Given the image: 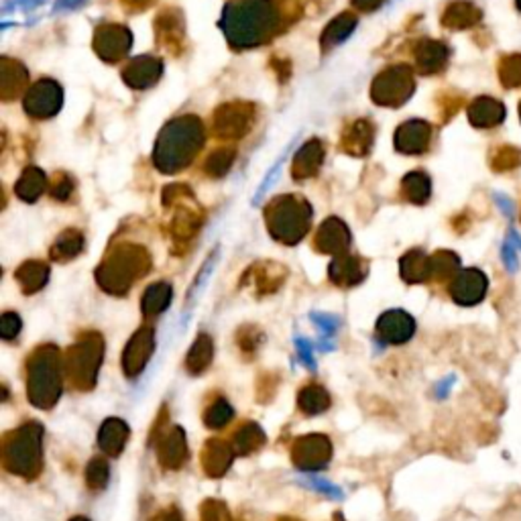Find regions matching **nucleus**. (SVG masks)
<instances>
[{"instance_id": "nucleus-1", "label": "nucleus", "mask_w": 521, "mask_h": 521, "mask_svg": "<svg viewBox=\"0 0 521 521\" xmlns=\"http://www.w3.org/2000/svg\"><path fill=\"white\" fill-rule=\"evenodd\" d=\"M279 14L274 0H230L224 6L221 29L234 49H251L275 35Z\"/></svg>"}, {"instance_id": "nucleus-2", "label": "nucleus", "mask_w": 521, "mask_h": 521, "mask_svg": "<svg viewBox=\"0 0 521 521\" xmlns=\"http://www.w3.org/2000/svg\"><path fill=\"white\" fill-rule=\"evenodd\" d=\"M204 143V128L195 117L173 118L157 139L153 161L165 173L187 168Z\"/></svg>"}, {"instance_id": "nucleus-3", "label": "nucleus", "mask_w": 521, "mask_h": 521, "mask_svg": "<svg viewBox=\"0 0 521 521\" xmlns=\"http://www.w3.org/2000/svg\"><path fill=\"white\" fill-rule=\"evenodd\" d=\"M312 218L308 202L296 198V195H283L275 200L267 210L269 229L275 234V239H282L285 243H298L304 237Z\"/></svg>"}, {"instance_id": "nucleus-4", "label": "nucleus", "mask_w": 521, "mask_h": 521, "mask_svg": "<svg viewBox=\"0 0 521 521\" xmlns=\"http://www.w3.org/2000/svg\"><path fill=\"white\" fill-rule=\"evenodd\" d=\"M59 394V371H57V352L51 349H41L31 360L29 369V397L31 404L39 407H49L56 404Z\"/></svg>"}, {"instance_id": "nucleus-5", "label": "nucleus", "mask_w": 521, "mask_h": 521, "mask_svg": "<svg viewBox=\"0 0 521 521\" xmlns=\"http://www.w3.org/2000/svg\"><path fill=\"white\" fill-rule=\"evenodd\" d=\"M13 444L9 447V466L11 471L21 474L35 473L33 468L39 466V440H41V428L39 426H25L19 430L13 438Z\"/></svg>"}, {"instance_id": "nucleus-6", "label": "nucleus", "mask_w": 521, "mask_h": 521, "mask_svg": "<svg viewBox=\"0 0 521 521\" xmlns=\"http://www.w3.org/2000/svg\"><path fill=\"white\" fill-rule=\"evenodd\" d=\"M412 92V75L405 67H389L377 75L371 88V96L381 107H397Z\"/></svg>"}, {"instance_id": "nucleus-7", "label": "nucleus", "mask_w": 521, "mask_h": 521, "mask_svg": "<svg viewBox=\"0 0 521 521\" xmlns=\"http://www.w3.org/2000/svg\"><path fill=\"white\" fill-rule=\"evenodd\" d=\"M489 277L477 267L460 269L450 282V298L458 306H477L487 298Z\"/></svg>"}, {"instance_id": "nucleus-8", "label": "nucleus", "mask_w": 521, "mask_h": 521, "mask_svg": "<svg viewBox=\"0 0 521 521\" xmlns=\"http://www.w3.org/2000/svg\"><path fill=\"white\" fill-rule=\"evenodd\" d=\"M25 110L35 118H49L59 112L64 104V92L54 80H39L25 94Z\"/></svg>"}, {"instance_id": "nucleus-9", "label": "nucleus", "mask_w": 521, "mask_h": 521, "mask_svg": "<svg viewBox=\"0 0 521 521\" xmlns=\"http://www.w3.org/2000/svg\"><path fill=\"white\" fill-rule=\"evenodd\" d=\"M133 45V35L126 27L120 25H102L96 29L94 49L104 62H118L128 54Z\"/></svg>"}, {"instance_id": "nucleus-10", "label": "nucleus", "mask_w": 521, "mask_h": 521, "mask_svg": "<svg viewBox=\"0 0 521 521\" xmlns=\"http://www.w3.org/2000/svg\"><path fill=\"white\" fill-rule=\"evenodd\" d=\"M253 125V109L248 104H226L216 112V133L224 139H239L248 133Z\"/></svg>"}, {"instance_id": "nucleus-11", "label": "nucleus", "mask_w": 521, "mask_h": 521, "mask_svg": "<svg viewBox=\"0 0 521 521\" xmlns=\"http://www.w3.org/2000/svg\"><path fill=\"white\" fill-rule=\"evenodd\" d=\"M161 74H163V64L160 62V59L141 56L137 59H133V62L125 67L123 78L131 88L143 90V88L153 86L155 82L161 78Z\"/></svg>"}, {"instance_id": "nucleus-12", "label": "nucleus", "mask_w": 521, "mask_h": 521, "mask_svg": "<svg viewBox=\"0 0 521 521\" xmlns=\"http://www.w3.org/2000/svg\"><path fill=\"white\" fill-rule=\"evenodd\" d=\"M377 328H379V334L387 343L402 344V343L410 341V338L413 336L415 322L410 314L402 312V309H394V312H387V314L381 316Z\"/></svg>"}, {"instance_id": "nucleus-13", "label": "nucleus", "mask_w": 521, "mask_h": 521, "mask_svg": "<svg viewBox=\"0 0 521 521\" xmlns=\"http://www.w3.org/2000/svg\"><path fill=\"white\" fill-rule=\"evenodd\" d=\"M322 160H324L322 143L318 139L308 141L296 153V160L291 163V173L298 179H306L320 169Z\"/></svg>"}, {"instance_id": "nucleus-14", "label": "nucleus", "mask_w": 521, "mask_h": 521, "mask_svg": "<svg viewBox=\"0 0 521 521\" xmlns=\"http://www.w3.org/2000/svg\"><path fill=\"white\" fill-rule=\"evenodd\" d=\"M151 349H153V332L151 330H141L137 336L133 338L126 346L125 352V371L126 375H137L143 371V365H145Z\"/></svg>"}, {"instance_id": "nucleus-15", "label": "nucleus", "mask_w": 521, "mask_h": 521, "mask_svg": "<svg viewBox=\"0 0 521 521\" xmlns=\"http://www.w3.org/2000/svg\"><path fill=\"white\" fill-rule=\"evenodd\" d=\"M27 70L19 62H13L9 57L0 59V92L4 100H11L19 90L25 86Z\"/></svg>"}, {"instance_id": "nucleus-16", "label": "nucleus", "mask_w": 521, "mask_h": 521, "mask_svg": "<svg viewBox=\"0 0 521 521\" xmlns=\"http://www.w3.org/2000/svg\"><path fill=\"white\" fill-rule=\"evenodd\" d=\"M357 17H352V14L344 13V14H338L334 21H330V25L324 29L322 33V48L324 49H332L336 48V45H341L343 41L349 39L352 35L354 27H357Z\"/></svg>"}, {"instance_id": "nucleus-17", "label": "nucleus", "mask_w": 521, "mask_h": 521, "mask_svg": "<svg viewBox=\"0 0 521 521\" xmlns=\"http://www.w3.org/2000/svg\"><path fill=\"white\" fill-rule=\"evenodd\" d=\"M402 274L410 283L428 282L432 277V256H426L421 251L407 253L402 259Z\"/></svg>"}, {"instance_id": "nucleus-18", "label": "nucleus", "mask_w": 521, "mask_h": 521, "mask_svg": "<svg viewBox=\"0 0 521 521\" xmlns=\"http://www.w3.org/2000/svg\"><path fill=\"white\" fill-rule=\"evenodd\" d=\"M428 137V128L421 123H407L404 126H399V131L395 135V145L404 153H418V151L424 149Z\"/></svg>"}, {"instance_id": "nucleus-19", "label": "nucleus", "mask_w": 521, "mask_h": 521, "mask_svg": "<svg viewBox=\"0 0 521 521\" xmlns=\"http://www.w3.org/2000/svg\"><path fill=\"white\" fill-rule=\"evenodd\" d=\"M344 149L352 155H365L373 145V126L367 120L354 123L344 135Z\"/></svg>"}, {"instance_id": "nucleus-20", "label": "nucleus", "mask_w": 521, "mask_h": 521, "mask_svg": "<svg viewBox=\"0 0 521 521\" xmlns=\"http://www.w3.org/2000/svg\"><path fill=\"white\" fill-rule=\"evenodd\" d=\"M318 240L324 251H330V253L343 251V248L349 245V230H346V226L341 221L330 218L328 222L322 224Z\"/></svg>"}, {"instance_id": "nucleus-21", "label": "nucleus", "mask_w": 521, "mask_h": 521, "mask_svg": "<svg viewBox=\"0 0 521 521\" xmlns=\"http://www.w3.org/2000/svg\"><path fill=\"white\" fill-rule=\"evenodd\" d=\"M45 187H48V178H45V173L39 168H29L21 176L14 190H17L19 198L25 202H35L45 192Z\"/></svg>"}, {"instance_id": "nucleus-22", "label": "nucleus", "mask_w": 521, "mask_h": 521, "mask_svg": "<svg viewBox=\"0 0 521 521\" xmlns=\"http://www.w3.org/2000/svg\"><path fill=\"white\" fill-rule=\"evenodd\" d=\"M128 436V430L125 426V421L120 420H107L100 430V447L109 452V455H120V450L125 447V440Z\"/></svg>"}, {"instance_id": "nucleus-23", "label": "nucleus", "mask_w": 521, "mask_h": 521, "mask_svg": "<svg viewBox=\"0 0 521 521\" xmlns=\"http://www.w3.org/2000/svg\"><path fill=\"white\" fill-rule=\"evenodd\" d=\"M171 300V288L168 283H155L153 288H149L143 296V309L145 314H160L169 306Z\"/></svg>"}, {"instance_id": "nucleus-24", "label": "nucleus", "mask_w": 521, "mask_h": 521, "mask_svg": "<svg viewBox=\"0 0 521 521\" xmlns=\"http://www.w3.org/2000/svg\"><path fill=\"white\" fill-rule=\"evenodd\" d=\"M19 279L22 283V290L27 293L37 291L43 288L45 279H48V269H45L41 263H27V265L21 267Z\"/></svg>"}, {"instance_id": "nucleus-25", "label": "nucleus", "mask_w": 521, "mask_h": 521, "mask_svg": "<svg viewBox=\"0 0 521 521\" xmlns=\"http://www.w3.org/2000/svg\"><path fill=\"white\" fill-rule=\"evenodd\" d=\"M460 271V259L450 251H440L432 256V277L447 279L455 277Z\"/></svg>"}, {"instance_id": "nucleus-26", "label": "nucleus", "mask_w": 521, "mask_h": 521, "mask_svg": "<svg viewBox=\"0 0 521 521\" xmlns=\"http://www.w3.org/2000/svg\"><path fill=\"white\" fill-rule=\"evenodd\" d=\"M82 245H84V239H82V234L75 232V230H67V232L62 234V237H59V240L56 243L54 256L59 261L72 259V256H75V255L80 253Z\"/></svg>"}, {"instance_id": "nucleus-27", "label": "nucleus", "mask_w": 521, "mask_h": 521, "mask_svg": "<svg viewBox=\"0 0 521 521\" xmlns=\"http://www.w3.org/2000/svg\"><path fill=\"white\" fill-rule=\"evenodd\" d=\"M328 394L320 387H308L300 394V405L301 410L308 413H318L328 407Z\"/></svg>"}, {"instance_id": "nucleus-28", "label": "nucleus", "mask_w": 521, "mask_h": 521, "mask_svg": "<svg viewBox=\"0 0 521 521\" xmlns=\"http://www.w3.org/2000/svg\"><path fill=\"white\" fill-rule=\"evenodd\" d=\"M210 359H213V343L206 336H200V341L192 346L190 357H187L190 371H204Z\"/></svg>"}, {"instance_id": "nucleus-29", "label": "nucleus", "mask_w": 521, "mask_h": 521, "mask_svg": "<svg viewBox=\"0 0 521 521\" xmlns=\"http://www.w3.org/2000/svg\"><path fill=\"white\" fill-rule=\"evenodd\" d=\"M404 187H405V194L407 198L412 202H426L428 195H430V184L424 176H420V173H412V176H407L404 181Z\"/></svg>"}, {"instance_id": "nucleus-30", "label": "nucleus", "mask_w": 521, "mask_h": 521, "mask_svg": "<svg viewBox=\"0 0 521 521\" xmlns=\"http://www.w3.org/2000/svg\"><path fill=\"white\" fill-rule=\"evenodd\" d=\"M296 143H298V137H296V139H293V141L290 143V145L283 149V153H282V155H279V160L275 161V165H274V168H271V169L267 171V176H265V179H263V184L259 186V190H256V194H255V198H253V204H259V200L263 198V195H265V194H267V190H269V187H271V186H274V181H275V178L279 176V171H282V168H283V161H285V160H288L290 151L293 149V145H296Z\"/></svg>"}, {"instance_id": "nucleus-31", "label": "nucleus", "mask_w": 521, "mask_h": 521, "mask_svg": "<svg viewBox=\"0 0 521 521\" xmlns=\"http://www.w3.org/2000/svg\"><path fill=\"white\" fill-rule=\"evenodd\" d=\"M232 160H234V151L232 149H229V147L218 149V151H214L213 155L208 157L206 169H208L210 176H224V173L230 169Z\"/></svg>"}, {"instance_id": "nucleus-32", "label": "nucleus", "mask_w": 521, "mask_h": 521, "mask_svg": "<svg viewBox=\"0 0 521 521\" xmlns=\"http://www.w3.org/2000/svg\"><path fill=\"white\" fill-rule=\"evenodd\" d=\"M109 482V466L104 460H92L88 466V485L92 489H102Z\"/></svg>"}, {"instance_id": "nucleus-33", "label": "nucleus", "mask_w": 521, "mask_h": 521, "mask_svg": "<svg viewBox=\"0 0 521 521\" xmlns=\"http://www.w3.org/2000/svg\"><path fill=\"white\" fill-rule=\"evenodd\" d=\"M232 418V410L229 407V404H224V402H218L213 410L208 412L206 415V424L210 428H221L224 426L226 421H230Z\"/></svg>"}, {"instance_id": "nucleus-34", "label": "nucleus", "mask_w": 521, "mask_h": 521, "mask_svg": "<svg viewBox=\"0 0 521 521\" xmlns=\"http://www.w3.org/2000/svg\"><path fill=\"white\" fill-rule=\"evenodd\" d=\"M312 320L316 326L320 328L322 336H326V338L334 336V332L338 330V326H341V322H338L334 316H326V314H312Z\"/></svg>"}, {"instance_id": "nucleus-35", "label": "nucleus", "mask_w": 521, "mask_h": 521, "mask_svg": "<svg viewBox=\"0 0 521 521\" xmlns=\"http://www.w3.org/2000/svg\"><path fill=\"white\" fill-rule=\"evenodd\" d=\"M308 487L320 491V493L332 497V499H343V491L324 479H308Z\"/></svg>"}, {"instance_id": "nucleus-36", "label": "nucleus", "mask_w": 521, "mask_h": 521, "mask_svg": "<svg viewBox=\"0 0 521 521\" xmlns=\"http://www.w3.org/2000/svg\"><path fill=\"white\" fill-rule=\"evenodd\" d=\"M0 330H3V338L11 341L19 334L21 330V318L17 314H4L3 316V324H0Z\"/></svg>"}, {"instance_id": "nucleus-37", "label": "nucleus", "mask_w": 521, "mask_h": 521, "mask_svg": "<svg viewBox=\"0 0 521 521\" xmlns=\"http://www.w3.org/2000/svg\"><path fill=\"white\" fill-rule=\"evenodd\" d=\"M296 344H298V354H300L301 362H304V365H308V369H316L312 344H309L308 341H304V338H298Z\"/></svg>"}, {"instance_id": "nucleus-38", "label": "nucleus", "mask_w": 521, "mask_h": 521, "mask_svg": "<svg viewBox=\"0 0 521 521\" xmlns=\"http://www.w3.org/2000/svg\"><path fill=\"white\" fill-rule=\"evenodd\" d=\"M503 261H505V265H508V271H517L519 267V261H517V248L513 247V245H505L503 247Z\"/></svg>"}, {"instance_id": "nucleus-39", "label": "nucleus", "mask_w": 521, "mask_h": 521, "mask_svg": "<svg viewBox=\"0 0 521 521\" xmlns=\"http://www.w3.org/2000/svg\"><path fill=\"white\" fill-rule=\"evenodd\" d=\"M72 190H74L72 179H70V178H62V179H57V184H56V187H54V190H51V192H54L56 198L65 200V198H70Z\"/></svg>"}, {"instance_id": "nucleus-40", "label": "nucleus", "mask_w": 521, "mask_h": 521, "mask_svg": "<svg viewBox=\"0 0 521 521\" xmlns=\"http://www.w3.org/2000/svg\"><path fill=\"white\" fill-rule=\"evenodd\" d=\"M86 0H57L54 13H67V11H75L80 6H84Z\"/></svg>"}, {"instance_id": "nucleus-41", "label": "nucleus", "mask_w": 521, "mask_h": 521, "mask_svg": "<svg viewBox=\"0 0 521 521\" xmlns=\"http://www.w3.org/2000/svg\"><path fill=\"white\" fill-rule=\"evenodd\" d=\"M354 6H357L359 11H375V9H379V6L383 4V0H352Z\"/></svg>"}, {"instance_id": "nucleus-42", "label": "nucleus", "mask_w": 521, "mask_h": 521, "mask_svg": "<svg viewBox=\"0 0 521 521\" xmlns=\"http://www.w3.org/2000/svg\"><path fill=\"white\" fill-rule=\"evenodd\" d=\"M213 452H214V463H218L221 458H218V455H216V448H213ZM229 463H230V456H224L222 458V466L226 468V466H229Z\"/></svg>"}, {"instance_id": "nucleus-43", "label": "nucleus", "mask_w": 521, "mask_h": 521, "mask_svg": "<svg viewBox=\"0 0 521 521\" xmlns=\"http://www.w3.org/2000/svg\"><path fill=\"white\" fill-rule=\"evenodd\" d=\"M72 521H88V519H84V517H78V519H72Z\"/></svg>"}]
</instances>
